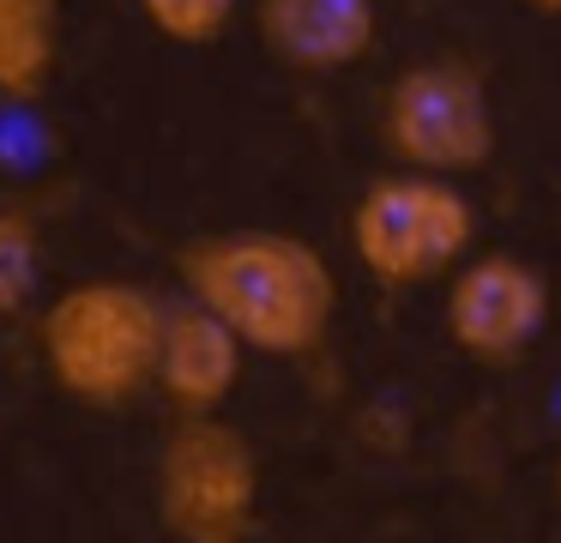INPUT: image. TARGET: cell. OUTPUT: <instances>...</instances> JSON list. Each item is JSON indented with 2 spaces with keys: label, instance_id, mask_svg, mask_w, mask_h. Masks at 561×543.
<instances>
[{
  "label": "cell",
  "instance_id": "6da1fadb",
  "mask_svg": "<svg viewBox=\"0 0 561 543\" xmlns=\"http://www.w3.org/2000/svg\"><path fill=\"white\" fill-rule=\"evenodd\" d=\"M194 308L224 320L254 357H314L339 314V278L290 229H218L175 253Z\"/></svg>",
  "mask_w": 561,
  "mask_h": 543
},
{
  "label": "cell",
  "instance_id": "7a4b0ae2",
  "mask_svg": "<svg viewBox=\"0 0 561 543\" xmlns=\"http://www.w3.org/2000/svg\"><path fill=\"white\" fill-rule=\"evenodd\" d=\"M163 326H170V308L146 284L85 278L43 308L37 338L49 381L67 398H79L91 410H122L146 386H158Z\"/></svg>",
  "mask_w": 561,
  "mask_h": 543
},
{
  "label": "cell",
  "instance_id": "3957f363",
  "mask_svg": "<svg viewBox=\"0 0 561 543\" xmlns=\"http://www.w3.org/2000/svg\"><path fill=\"white\" fill-rule=\"evenodd\" d=\"M477 212L453 181L435 176H375L351 205V248L363 272L387 290L435 284L471 260Z\"/></svg>",
  "mask_w": 561,
  "mask_h": 543
},
{
  "label": "cell",
  "instance_id": "277c9868",
  "mask_svg": "<svg viewBox=\"0 0 561 543\" xmlns=\"http://www.w3.org/2000/svg\"><path fill=\"white\" fill-rule=\"evenodd\" d=\"M158 519L170 543H254L260 453L236 422L182 417L158 453Z\"/></svg>",
  "mask_w": 561,
  "mask_h": 543
},
{
  "label": "cell",
  "instance_id": "5b68a950",
  "mask_svg": "<svg viewBox=\"0 0 561 543\" xmlns=\"http://www.w3.org/2000/svg\"><path fill=\"white\" fill-rule=\"evenodd\" d=\"M380 145L411 176H471L495 157L501 127L471 60H416L380 97Z\"/></svg>",
  "mask_w": 561,
  "mask_h": 543
},
{
  "label": "cell",
  "instance_id": "8992f818",
  "mask_svg": "<svg viewBox=\"0 0 561 543\" xmlns=\"http://www.w3.org/2000/svg\"><path fill=\"white\" fill-rule=\"evenodd\" d=\"M440 326L459 357L483 369H513L549 326V278L519 253H477L447 278Z\"/></svg>",
  "mask_w": 561,
  "mask_h": 543
},
{
  "label": "cell",
  "instance_id": "52a82bcc",
  "mask_svg": "<svg viewBox=\"0 0 561 543\" xmlns=\"http://www.w3.org/2000/svg\"><path fill=\"white\" fill-rule=\"evenodd\" d=\"M266 55L290 72H344L375 48V0H254Z\"/></svg>",
  "mask_w": 561,
  "mask_h": 543
},
{
  "label": "cell",
  "instance_id": "ba28073f",
  "mask_svg": "<svg viewBox=\"0 0 561 543\" xmlns=\"http://www.w3.org/2000/svg\"><path fill=\"white\" fill-rule=\"evenodd\" d=\"M242 338L224 320H211L206 308L182 302L170 308L163 326V357H158V393L170 398L182 417H218L230 405L236 381H242Z\"/></svg>",
  "mask_w": 561,
  "mask_h": 543
},
{
  "label": "cell",
  "instance_id": "9c48e42d",
  "mask_svg": "<svg viewBox=\"0 0 561 543\" xmlns=\"http://www.w3.org/2000/svg\"><path fill=\"white\" fill-rule=\"evenodd\" d=\"M61 60V0H0V97L37 103Z\"/></svg>",
  "mask_w": 561,
  "mask_h": 543
},
{
  "label": "cell",
  "instance_id": "30bf717a",
  "mask_svg": "<svg viewBox=\"0 0 561 543\" xmlns=\"http://www.w3.org/2000/svg\"><path fill=\"white\" fill-rule=\"evenodd\" d=\"M37 278H43V236L25 212H0V320L31 308L37 296Z\"/></svg>",
  "mask_w": 561,
  "mask_h": 543
},
{
  "label": "cell",
  "instance_id": "8fae6325",
  "mask_svg": "<svg viewBox=\"0 0 561 543\" xmlns=\"http://www.w3.org/2000/svg\"><path fill=\"white\" fill-rule=\"evenodd\" d=\"M236 7H242V0H139L151 31L170 36V43H187V48L218 43V36L230 31Z\"/></svg>",
  "mask_w": 561,
  "mask_h": 543
},
{
  "label": "cell",
  "instance_id": "7c38bea8",
  "mask_svg": "<svg viewBox=\"0 0 561 543\" xmlns=\"http://www.w3.org/2000/svg\"><path fill=\"white\" fill-rule=\"evenodd\" d=\"M531 12H549V19H561V0H525Z\"/></svg>",
  "mask_w": 561,
  "mask_h": 543
},
{
  "label": "cell",
  "instance_id": "4fadbf2b",
  "mask_svg": "<svg viewBox=\"0 0 561 543\" xmlns=\"http://www.w3.org/2000/svg\"><path fill=\"white\" fill-rule=\"evenodd\" d=\"M556 495H561V453H556Z\"/></svg>",
  "mask_w": 561,
  "mask_h": 543
}]
</instances>
